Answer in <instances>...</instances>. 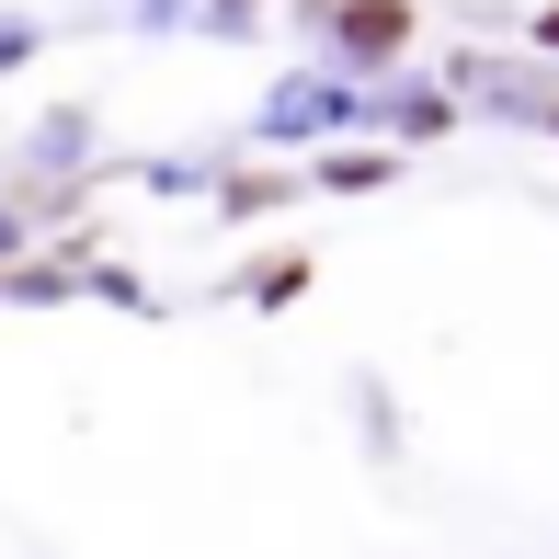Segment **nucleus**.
<instances>
[{"mask_svg":"<svg viewBox=\"0 0 559 559\" xmlns=\"http://www.w3.org/2000/svg\"><path fill=\"white\" fill-rule=\"evenodd\" d=\"M548 46H559V12H548Z\"/></svg>","mask_w":559,"mask_h":559,"instance_id":"nucleus-1","label":"nucleus"}]
</instances>
